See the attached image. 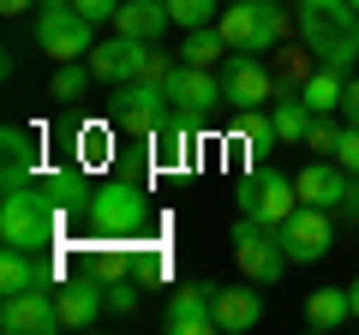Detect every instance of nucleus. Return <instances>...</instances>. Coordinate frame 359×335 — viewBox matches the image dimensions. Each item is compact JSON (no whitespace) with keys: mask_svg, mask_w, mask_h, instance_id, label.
<instances>
[{"mask_svg":"<svg viewBox=\"0 0 359 335\" xmlns=\"http://www.w3.org/2000/svg\"><path fill=\"white\" fill-rule=\"evenodd\" d=\"M168 25H174L168 0H120V13H114V30H120V36H144V42H156Z\"/></svg>","mask_w":359,"mask_h":335,"instance_id":"obj_19","label":"nucleus"},{"mask_svg":"<svg viewBox=\"0 0 359 335\" xmlns=\"http://www.w3.org/2000/svg\"><path fill=\"white\" fill-rule=\"evenodd\" d=\"M30 287H54V270L42 252H18L6 245V258H0V294H30Z\"/></svg>","mask_w":359,"mask_h":335,"instance_id":"obj_17","label":"nucleus"},{"mask_svg":"<svg viewBox=\"0 0 359 335\" xmlns=\"http://www.w3.org/2000/svg\"><path fill=\"white\" fill-rule=\"evenodd\" d=\"M108 311H114V317H132V311H138V282H132V275H114V282H108Z\"/></svg>","mask_w":359,"mask_h":335,"instance_id":"obj_28","label":"nucleus"},{"mask_svg":"<svg viewBox=\"0 0 359 335\" xmlns=\"http://www.w3.org/2000/svg\"><path fill=\"white\" fill-rule=\"evenodd\" d=\"M0 150H6V186H25L30 168H36V138L25 126H6L0 132Z\"/></svg>","mask_w":359,"mask_h":335,"instance_id":"obj_22","label":"nucleus"},{"mask_svg":"<svg viewBox=\"0 0 359 335\" xmlns=\"http://www.w3.org/2000/svg\"><path fill=\"white\" fill-rule=\"evenodd\" d=\"M335 162L347 174H359V126H341V144H335Z\"/></svg>","mask_w":359,"mask_h":335,"instance_id":"obj_31","label":"nucleus"},{"mask_svg":"<svg viewBox=\"0 0 359 335\" xmlns=\"http://www.w3.org/2000/svg\"><path fill=\"white\" fill-rule=\"evenodd\" d=\"M294 210H299V186L287 180V174L257 168V174H245V180H240V216L264 221V228H282Z\"/></svg>","mask_w":359,"mask_h":335,"instance_id":"obj_8","label":"nucleus"},{"mask_svg":"<svg viewBox=\"0 0 359 335\" xmlns=\"http://www.w3.org/2000/svg\"><path fill=\"white\" fill-rule=\"evenodd\" d=\"M30 6H36V0H0V13H6V18H18V13H30Z\"/></svg>","mask_w":359,"mask_h":335,"instance_id":"obj_34","label":"nucleus"},{"mask_svg":"<svg viewBox=\"0 0 359 335\" xmlns=\"http://www.w3.org/2000/svg\"><path fill=\"white\" fill-rule=\"evenodd\" d=\"M102 156H108V132H102V126L78 132V162H90V168H96V162H102Z\"/></svg>","mask_w":359,"mask_h":335,"instance_id":"obj_30","label":"nucleus"},{"mask_svg":"<svg viewBox=\"0 0 359 335\" xmlns=\"http://www.w3.org/2000/svg\"><path fill=\"white\" fill-rule=\"evenodd\" d=\"M90 60H60V72H54V84H48V96L54 102H78V96L90 90Z\"/></svg>","mask_w":359,"mask_h":335,"instance_id":"obj_26","label":"nucleus"},{"mask_svg":"<svg viewBox=\"0 0 359 335\" xmlns=\"http://www.w3.org/2000/svg\"><path fill=\"white\" fill-rule=\"evenodd\" d=\"M228 54H233V48H228V36H222L216 25L186 30V42H180V60H186V66H222Z\"/></svg>","mask_w":359,"mask_h":335,"instance_id":"obj_24","label":"nucleus"},{"mask_svg":"<svg viewBox=\"0 0 359 335\" xmlns=\"http://www.w3.org/2000/svg\"><path fill=\"white\" fill-rule=\"evenodd\" d=\"M54 306H60L66 329H90V323L108 311V282H102V275H96V282H90V275H84V282H60V287H54Z\"/></svg>","mask_w":359,"mask_h":335,"instance_id":"obj_16","label":"nucleus"},{"mask_svg":"<svg viewBox=\"0 0 359 335\" xmlns=\"http://www.w3.org/2000/svg\"><path fill=\"white\" fill-rule=\"evenodd\" d=\"M341 114H347V126H359V78H347V96H341Z\"/></svg>","mask_w":359,"mask_h":335,"instance_id":"obj_33","label":"nucleus"},{"mask_svg":"<svg viewBox=\"0 0 359 335\" xmlns=\"http://www.w3.org/2000/svg\"><path fill=\"white\" fill-rule=\"evenodd\" d=\"M347 317H353V287H318V294H306V323L311 329H335Z\"/></svg>","mask_w":359,"mask_h":335,"instance_id":"obj_21","label":"nucleus"},{"mask_svg":"<svg viewBox=\"0 0 359 335\" xmlns=\"http://www.w3.org/2000/svg\"><path fill=\"white\" fill-rule=\"evenodd\" d=\"M54 233H60V210L48 204L42 180L6 186V198H0V245H18V252H48Z\"/></svg>","mask_w":359,"mask_h":335,"instance_id":"obj_2","label":"nucleus"},{"mask_svg":"<svg viewBox=\"0 0 359 335\" xmlns=\"http://www.w3.org/2000/svg\"><path fill=\"white\" fill-rule=\"evenodd\" d=\"M90 72L102 78V84H132V78H156L162 84L168 72H174V60L168 54H156V42H144V36H108V42H96L90 48Z\"/></svg>","mask_w":359,"mask_h":335,"instance_id":"obj_3","label":"nucleus"},{"mask_svg":"<svg viewBox=\"0 0 359 335\" xmlns=\"http://www.w3.org/2000/svg\"><path fill=\"white\" fill-rule=\"evenodd\" d=\"M353 180H359V174H347L335 156H318L311 168H299V174H294L299 204H318V210H347V198H353Z\"/></svg>","mask_w":359,"mask_h":335,"instance_id":"obj_15","label":"nucleus"},{"mask_svg":"<svg viewBox=\"0 0 359 335\" xmlns=\"http://www.w3.org/2000/svg\"><path fill=\"white\" fill-rule=\"evenodd\" d=\"M36 48L54 54V60H84L96 48V25L78 6H42L36 13Z\"/></svg>","mask_w":359,"mask_h":335,"instance_id":"obj_9","label":"nucleus"},{"mask_svg":"<svg viewBox=\"0 0 359 335\" xmlns=\"http://www.w3.org/2000/svg\"><path fill=\"white\" fill-rule=\"evenodd\" d=\"M335 144H341V126H330V114H318V120H311V132H306V150L335 156Z\"/></svg>","mask_w":359,"mask_h":335,"instance_id":"obj_29","label":"nucleus"},{"mask_svg":"<svg viewBox=\"0 0 359 335\" xmlns=\"http://www.w3.org/2000/svg\"><path fill=\"white\" fill-rule=\"evenodd\" d=\"M353 317H359V282H353Z\"/></svg>","mask_w":359,"mask_h":335,"instance_id":"obj_35","label":"nucleus"},{"mask_svg":"<svg viewBox=\"0 0 359 335\" xmlns=\"http://www.w3.org/2000/svg\"><path fill=\"white\" fill-rule=\"evenodd\" d=\"M72 6L90 18V25H114V13H120V0H72Z\"/></svg>","mask_w":359,"mask_h":335,"instance_id":"obj_32","label":"nucleus"},{"mask_svg":"<svg viewBox=\"0 0 359 335\" xmlns=\"http://www.w3.org/2000/svg\"><path fill=\"white\" fill-rule=\"evenodd\" d=\"M335 210H318V204H299L294 216L282 221V245H287V258L294 264H318L335 252Z\"/></svg>","mask_w":359,"mask_h":335,"instance_id":"obj_10","label":"nucleus"},{"mask_svg":"<svg viewBox=\"0 0 359 335\" xmlns=\"http://www.w3.org/2000/svg\"><path fill=\"white\" fill-rule=\"evenodd\" d=\"M0 329H6V335H54V329H66L60 306H54V287L6 294V306H0Z\"/></svg>","mask_w":359,"mask_h":335,"instance_id":"obj_13","label":"nucleus"},{"mask_svg":"<svg viewBox=\"0 0 359 335\" xmlns=\"http://www.w3.org/2000/svg\"><path fill=\"white\" fill-rule=\"evenodd\" d=\"M168 114H174V102H168V90L156 84V78H132V84H114V108H108L114 132H132V138H156V132L168 126Z\"/></svg>","mask_w":359,"mask_h":335,"instance_id":"obj_7","label":"nucleus"},{"mask_svg":"<svg viewBox=\"0 0 359 335\" xmlns=\"http://www.w3.org/2000/svg\"><path fill=\"white\" fill-rule=\"evenodd\" d=\"M42 6H72V0H42Z\"/></svg>","mask_w":359,"mask_h":335,"instance_id":"obj_36","label":"nucleus"},{"mask_svg":"<svg viewBox=\"0 0 359 335\" xmlns=\"http://www.w3.org/2000/svg\"><path fill=\"white\" fill-rule=\"evenodd\" d=\"M257 317H264V294H257V282L216 287V329H257Z\"/></svg>","mask_w":359,"mask_h":335,"instance_id":"obj_18","label":"nucleus"},{"mask_svg":"<svg viewBox=\"0 0 359 335\" xmlns=\"http://www.w3.org/2000/svg\"><path fill=\"white\" fill-rule=\"evenodd\" d=\"M228 245H233V264H240V275L245 282H282L287 275V245H282V228H264V221H252V216H240L233 221V233H228Z\"/></svg>","mask_w":359,"mask_h":335,"instance_id":"obj_5","label":"nucleus"},{"mask_svg":"<svg viewBox=\"0 0 359 335\" xmlns=\"http://www.w3.org/2000/svg\"><path fill=\"white\" fill-rule=\"evenodd\" d=\"M269 96H276L269 66L257 60V54H240V48H233L228 60H222V102H233V108H264Z\"/></svg>","mask_w":359,"mask_h":335,"instance_id":"obj_11","label":"nucleus"},{"mask_svg":"<svg viewBox=\"0 0 359 335\" xmlns=\"http://www.w3.org/2000/svg\"><path fill=\"white\" fill-rule=\"evenodd\" d=\"M353 13H359V0H353Z\"/></svg>","mask_w":359,"mask_h":335,"instance_id":"obj_37","label":"nucleus"},{"mask_svg":"<svg viewBox=\"0 0 359 335\" xmlns=\"http://www.w3.org/2000/svg\"><path fill=\"white\" fill-rule=\"evenodd\" d=\"M311 102V114H335L341 108V96H347V72H335V66H318V72L306 78V90H299Z\"/></svg>","mask_w":359,"mask_h":335,"instance_id":"obj_23","label":"nucleus"},{"mask_svg":"<svg viewBox=\"0 0 359 335\" xmlns=\"http://www.w3.org/2000/svg\"><path fill=\"white\" fill-rule=\"evenodd\" d=\"M269 120H276V138H282V144H306V132H311V120H318V114H311V102L299 96V102H276V114H269Z\"/></svg>","mask_w":359,"mask_h":335,"instance_id":"obj_25","label":"nucleus"},{"mask_svg":"<svg viewBox=\"0 0 359 335\" xmlns=\"http://www.w3.org/2000/svg\"><path fill=\"white\" fill-rule=\"evenodd\" d=\"M90 228L102 233V240H132V233L150 228V192L138 180H108L96 186L90 198Z\"/></svg>","mask_w":359,"mask_h":335,"instance_id":"obj_4","label":"nucleus"},{"mask_svg":"<svg viewBox=\"0 0 359 335\" xmlns=\"http://www.w3.org/2000/svg\"><path fill=\"white\" fill-rule=\"evenodd\" d=\"M299 42L318 66H347L359 60V13L353 0H299Z\"/></svg>","mask_w":359,"mask_h":335,"instance_id":"obj_1","label":"nucleus"},{"mask_svg":"<svg viewBox=\"0 0 359 335\" xmlns=\"http://www.w3.org/2000/svg\"><path fill=\"white\" fill-rule=\"evenodd\" d=\"M168 13H174L180 30H204L216 18V0H168Z\"/></svg>","mask_w":359,"mask_h":335,"instance_id":"obj_27","label":"nucleus"},{"mask_svg":"<svg viewBox=\"0 0 359 335\" xmlns=\"http://www.w3.org/2000/svg\"><path fill=\"white\" fill-rule=\"evenodd\" d=\"M216 30L228 36V48L240 54H264L287 36V13L269 6V0H228V13L216 18Z\"/></svg>","mask_w":359,"mask_h":335,"instance_id":"obj_6","label":"nucleus"},{"mask_svg":"<svg viewBox=\"0 0 359 335\" xmlns=\"http://www.w3.org/2000/svg\"><path fill=\"white\" fill-rule=\"evenodd\" d=\"M42 192H48V204L60 210H90V180H84V168H54V174H42Z\"/></svg>","mask_w":359,"mask_h":335,"instance_id":"obj_20","label":"nucleus"},{"mask_svg":"<svg viewBox=\"0 0 359 335\" xmlns=\"http://www.w3.org/2000/svg\"><path fill=\"white\" fill-rule=\"evenodd\" d=\"M162 329L168 335H216V287L210 282L174 287V299L162 311Z\"/></svg>","mask_w":359,"mask_h":335,"instance_id":"obj_12","label":"nucleus"},{"mask_svg":"<svg viewBox=\"0 0 359 335\" xmlns=\"http://www.w3.org/2000/svg\"><path fill=\"white\" fill-rule=\"evenodd\" d=\"M162 90H168V102H174L180 114H210V108L222 102V72H216V66L174 60V72L162 78Z\"/></svg>","mask_w":359,"mask_h":335,"instance_id":"obj_14","label":"nucleus"}]
</instances>
